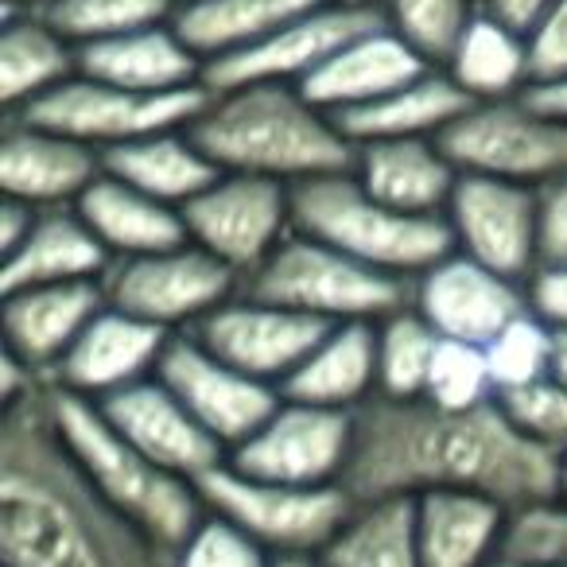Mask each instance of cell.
Returning <instances> with one entry per match:
<instances>
[{
    "instance_id": "49",
    "label": "cell",
    "mask_w": 567,
    "mask_h": 567,
    "mask_svg": "<svg viewBox=\"0 0 567 567\" xmlns=\"http://www.w3.org/2000/svg\"><path fill=\"white\" fill-rule=\"evenodd\" d=\"M551 381L567 385V331L564 327H551V370H548Z\"/></svg>"
},
{
    "instance_id": "43",
    "label": "cell",
    "mask_w": 567,
    "mask_h": 567,
    "mask_svg": "<svg viewBox=\"0 0 567 567\" xmlns=\"http://www.w3.org/2000/svg\"><path fill=\"white\" fill-rule=\"evenodd\" d=\"M528 66H533V86L567 79V0H556L528 32Z\"/></svg>"
},
{
    "instance_id": "54",
    "label": "cell",
    "mask_w": 567,
    "mask_h": 567,
    "mask_svg": "<svg viewBox=\"0 0 567 567\" xmlns=\"http://www.w3.org/2000/svg\"><path fill=\"white\" fill-rule=\"evenodd\" d=\"M331 4H347V9H378L381 0H331Z\"/></svg>"
},
{
    "instance_id": "24",
    "label": "cell",
    "mask_w": 567,
    "mask_h": 567,
    "mask_svg": "<svg viewBox=\"0 0 567 567\" xmlns=\"http://www.w3.org/2000/svg\"><path fill=\"white\" fill-rule=\"evenodd\" d=\"M203 71L206 63L190 51L172 20L79 48V74L144 94L203 86Z\"/></svg>"
},
{
    "instance_id": "53",
    "label": "cell",
    "mask_w": 567,
    "mask_h": 567,
    "mask_svg": "<svg viewBox=\"0 0 567 567\" xmlns=\"http://www.w3.org/2000/svg\"><path fill=\"white\" fill-rule=\"evenodd\" d=\"M494 567H567V564H525V559H497Z\"/></svg>"
},
{
    "instance_id": "12",
    "label": "cell",
    "mask_w": 567,
    "mask_h": 567,
    "mask_svg": "<svg viewBox=\"0 0 567 567\" xmlns=\"http://www.w3.org/2000/svg\"><path fill=\"white\" fill-rule=\"evenodd\" d=\"M455 249L509 280L528 284L544 260L540 187L497 175L463 172L443 210Z\"/></svg>"
},
{
    "instance_id": "9",
    "label": "cell",
    "mask_w": 567,
    "mask_h": 567,
    "mask_svg": "<svg viewBox=\"0 0 567 567\" xmlns=\"http://www.w3.org/2000/svg\"><path fill=\"white\" fill-rule=\"evenodd\" d=\"M105 300L167 334L195 331L210 311L241 292V276L195 241L113 260L102 276Z\"/></svg>"
},
{
    "instance_id": "14",
    "label": "cell",
    "mask_w": 567,
    "mask_h": 567,
    "mask_svg": "<svg viewBox=\"0 0 567 567\" xmlns=\"http://www.w3.org/2000/svg\"><path fill=\"white\" fill-rule=\"evenodd\" d=\"M156 378L195 412V420L226 447V455L249 440L265 424L268 412L280 404V389L237 370L234 362L203 347L190 331L167 339Z\"/></svg>"
},
{
    "instance_id": "6",
    "label": "cell",
    "mask_w": 567,
    "mask_h": 567,
    "mask_svg": "<svg viewBox=\"0 0 567 567\" xmlns=\"http://www.w3.org/2000/svg\"><path fill=\"white\" fill-rule=\"evenodd\" d=\"M241 288L327 327L378 323L412 300V280L362 265L300 229L284 237L280 249Z\"/></svg>"
},
{
    "instance_id": "35",
    "label": "cell",
    "mask_w": 567,
    "mask_h": 567,
    "mask_svg": "<svg viewBox=\"0 0 567 567\" xmlns=\"http://www.w3.org/2000/svg\"><path fill=\"white\" fill-rule=\"evenodd\" d=\"M435 350H440V331L412 308V300L393 316L378 319V396L420 401Z\"/></svg>"
},
{
    "instance_id": "45",
    "label": "cell",
    "mask_w": 567,
    "mask_h": 567,
    "mask_svg": "<svg viewBox=\"0 0 567 567\" xmlns=\"http://www.w3.org/2000/svg\"><path fill=\"white\" fill-rule=\"evenodd\" d=\"M540 221L544 260H567V172L540 187Z\"/></svg>"
},
{
    "instance_id": "2",
    "label": "cell",
    "mask_w": 567,
    "mask_h": 567,
    "mask_svg": "<svg viewBox=\"0 0 567 567\" xmlns=\"http://www.w3.org/2000/svg\"><path fill=\"white\" fill-rule=\"evenodd\" d=\"M48 393L0 409V564L172 567L175 551L117 509L79 466Z\"/></svg>"
},
{
    "instance_id": "26",
    "label": "cell",
    "mask_w": 567,
    "mask_h": 567,
    "mask_svg": "<svg viewBox=\"0 0 567 567\" xmlns=\"http://www.w3.org/2000/svg\"><path fill=\"white\" fill-rule=\"evenodd\" d=\"M110 265V249L97 241L79 206H51L40 210L32 234L9 257H0V296L35 288V284L102 280Z\"/></svg>"
},
{
    "instance_id": "50",
    "label": "cell",
    "mask_w": 567,
    "mask_h": 567,
    "mask_svg": "<svg viewBox=\"0 0 567 567\" xmlns=\"http://www.w3.org/2000/svg\"><path fill=\"white\" fill-rule=\"evenodd\" d=\"M276 567H327L323 556H284Z\"/></svg>"
},
{
    "instance_id": "8",
    "label": "cell",
    "mask_w": 567,
    "mask_h": 567,
    "mask_svg": "<svg viewBox=\"0 0 567 567\" xmlns=\"http://www.w3.org/2000/svg\"><path fill=\"white\" fill-rule=\"evenodd\" d=\"M206 102H210L206 82L190 90H172V94H144V90L110 86V82L74 74L59 90L9 117H24L32 125L74 136L97 152H110L117 144L141 141L164 128H187L206 110Z\"/></svg>"
},
{
    "instance_id": "41",
    "label": "cell",
    "mask_w": 567,
    "mask_h": 567,
    "mask_svg": "<svg viewBox=\"0 0 567 567\" xmlns=\"http://www.w3.org/2000/svg\"><path fill=\"white\" fill-rule=\"evenodd\" d=\"M509 420L551 455H567V385L544 378L497 396Z\"/></svg>"
},
{
    "instance_id": "27",
    "label": "cell",
    "mask_w": 567,
    "mask_h": 567,
    "mask_svg": "<svg viewBox=\"0 0 567 567\" xmlns=\"http://www.w3.org/2000/svg\"><path fill=\"white\" fill-rule=\"evenodd\" d=\"M284 396L319 409L358 412L378 396V323H334L280 385Z\"/></svg>"
},
{
    "instance_id": "36",
    "label": "cell",
    "mask_w": 567,
    "mask_h": 567,
    "mask_svg": "<svg viewBox=\"0 0 567 567\" xmlns=\"http://www.w3.org/2000/svg\"><path fill=\"white\" fill-rule=\"evenodd\" d=\"M378 9L424 63L443 66L474 12L482 9V0H381Z\"/></svg>"
},
{
    "instance_id": "21",
    "label": "cell",
    "mask_w": 567,
    "mask_h": 567,
    "mask_svg": "<svg viewBox=\"0 0 567 567\" xmlns=\"http://www.w3.org/2000/svg\"><path fill=\"white\" fill-rule=\"evenodd\" d=\"M424 71H432V63L416 55L393 28L381 24L358 32L354 40H347L316 74L300 82V90L327 113H350L362 105L378 102V97L393 94L396 86L420 79Z\"/></svg>"
},
{
    "instance_id": "55",
    "label": "cell",
    "mask_w": 567,
    "mask_h": 567,
    "mask_svg": "<svg viewBox=\"0 0 567 567\" xmlns=\"http://www.w3.org/2000/svg\"><path fill=\"white\" fill-rule=\"evenodd\" d=\"M175 4H190V0H175Z\"/></svg>"
},
{
    "instance_id": "18",
    "label": "cell",
    "mask_w": 567,
    "mask_h": 567,
    "mask_svg": "<svg viewBox=\"0 0 567 567\" xmlns=\"http://www.w3.org/2000/svg\"><path fill=\"white\" fill-rule=\"evenodd\" d=\"M167 339L172 334L164 327L144 323V319L128 316L105 300V308L90 319L86 331L74 339V347L55 365L51 385L86 396V401H105L117 389L156 378Z\"/></svg>"
},
{
    "instance_id": "29",
    "label": "cell",
    "mask_w": 567,
    "mask_h": 567,
    "mask_svg": "<svg viewBox=\"0 0 567 567\" xmlns=\"http://www.w3.org/2000/svg\"><path fill=\"white\" fill-rule=\"evenodd\" d=\"M79 74V43H71L43 12L4 9L0 24V105L20 113Z\"/></svg>"
},
{
    "instance_id": "51",
    "label": "cell",
    "mask_w": 567,
    "mask_h": 567,
    "mask_svg": "<svg viewBox=\"0 0 567 567\" xmlns=\"http://www.w3.org/2000/svg\"><path fill=\"white\" fill-rule=\"evenodd\" d=\"M0 4H4V9H20V12H24V9L43 12V9L51 4V0H0Z\"/></svg>"
},
{
    "instance_id": "32",
    "label": "cell",
    "mask_w": 567,
    "mask_h": 567,
    "mask_svg": "<svg viewBox=\"0 0 567 567\" xmlns=\"http://www.w3.org/2000/svg\"><path fill=\"white\" fill-rule=\"evenodd\" d=\"M443 71L458 82L471 102H505L520 97L533 86L528 66V35L509 28L505 20L489 17L486 9L474 12L466 32L458 35L455 51L443 63Z\"/></svg>"
},
{
    "instance_id": "42",
    "label": "cell",
    "mask_w": 567,
    "mask_h": 567,
    "mask_svg": "<svg viewBox=\"0 0 567 567\" xmlns=\"http://www.w3.org/2000/svg\"><path fill=\"white\" fill-rule=\"evenodd\" d=\"M502 559H525V564H567V505L548 502L525 505L509 517L502 544Z\"/></svg>"
},
{
    "instance_id": "22",
    "label": "cell",
    "mask_w": 567,
    "mask_h": 567,
    "mask_svg": "<svg viewBox=\"0 0 567 567\" xmlns=\"http://www.w3.org/2000/svg\"><path fill=\"white\" fill-rule=\"evenodd\" d=\"M105 308L102 280L79 284H35L20 292H4L0 327H4V350L20 354L28 365L51 378L63 354L74 347L86 323Z\"/></svg>"
},
{
    "instance_id": "13",
    "label": "cell",
    "mask_w": 567,
    "mask_h": 567,
    "mask_svg": "<svg viewBox=\"0 0 567 567\" xmlns=\"http://www.w3.org/2000/svg\"><path fill=\"white\" fill-rule=\"evenodd\" d=\"M358 412L319 409L280 393V404L265 416V424L237 443L226 455L237 471L272 482H300V486H327L347 482L350 455H354Z\"/></svg>"
},
{
    "instance_id": "23",
    "label": "cell",
    "mask_w": 567,
    "mask_h": 567,
    "mask_svg": "<svg viewBox=\"0 0 567 567\" xmlns=\"http://www.w3.org/2000/svg\"><path fill=\"white\" fill-rule=\"evenodd\" d=\"M354 175L370 195L396 210L443 218L463 172L435 136H396L354 144Z\"/></svg>"
},
{
    "instance_id": "11",
    "label": "cell",
    "mask_w": 567,
    "mask_h": 567,
    "mask_svg": "<svg viewBox=\"0 0 567 567\" xmlns=\"http://www.w3.org/2000/svg\"><path fill=\"white\" fill-rule=\"evenodd\" d=\"M183 218L190 241L234 268L245 284L296 229L292 183L221 172L203 195L183 206Z\"/></svg>"
},
{
    "instance_id": "37",
    "label": "cell",
    "mask_w": 567,
    "mask_h": 567,
    "mask_svg": "<svg viewBox=\"0 0 567 567\" xmlns=\"http://www.w3.org/2000/svg\"><path fill=\"white\" fill-rule=\"evenodd\" d=\"M175 12H179L175 0H51L43 17L71 43L86 48V43L136 32V28L167 24L175 20Z\"/></svg>"
},
{
    "instance_id": "5",
    "label": "cell",
    "mask_w": 567,
    "mask_h": 567,
    "mask_svg": "<svg viewBox=\"0 0 567 567\" xmlns=\"http://www.w3.org/2000/svg\"><path fill=\"white\" fill-rule=\"evenodd\" d=\"M292 218L300 234L401 280H416L455 249L447 218L404 214L381 203L362 187L354 167L292 183Z\"/></svg>"
},
{
    "instance_id": "34",
    "label": "cell",
    "mask_w": 567,
    "mask_h": 567,
    "mask_svg": "<svg viewBox=\"0 0 567 567\" xmlns=\"http://www.w3.org/2000/svg\"><path fill=\"white\" fill-rule=\"evenodd\" d=\"M319 556L327 567H424L416 540V497L358 502Z\"/></svg>"
},
{
    "instance_id": "3",
    "label": "cell",
    "mask_w": 567,
    "mask_h": 567,
    "mask_svg": "<svg viewBox=\"0 0 567 567\" xmlns=\"http://www.w3.org/2000/svg\"><path fill=\"white\" fill-rule=\"evenodd\" d=\"M190 133L221 172L300 183L354 167V141L342 133L334 113L319 110L288 82L210 90V102L190 121Z\"/></svg>"
},
{
    "instance_id": "40",
    "label": "cell",
    "mask_w": 567,
    "mask_h": 567,
    "mask_svg": "<svg viewBox=\"0 0 567 567\" xmlns=\"http://www.w3.org/2000/svg\"><path fill=\"white\" fill-rule=\"evenodd\" d=\"M280 559L252 540L245 528L226 520L221 513H210L190 528L187 540L175 548L172 567H276Z\"/></svg>"
},
{
    "instance_id": "7",
    "label": "cell",
    "mask_w": 567,
    "mask_h": 567,
    "mask_svg": "<svg viewBox=\"0 0 567 567\" xmlns=\"http://www.w3.org/2000/svg\"><path fill=\"white\" fill-rule=\"evenodd\" d=\"M206 509L221 513L237 528L260 540L276 559L319 556L339 536L354 513V494L342 482L300 486V482H272L218 463L198 478Z\"/></svg>"
},
{
    "instance_id": "38",
    "label": "cell",
    "mask_w": 567,
    "mask_h": 567,
    "mask_svg": "<svg viewBox=\"0 0 567 567\" xmlns=\"http://www.w3.org/2000/svg\"><path fill=\"white\" fill-rule=\"evenodd\" d=\"M482 350H486L489 373H494V389H497V396H502V393H509V389L533 385V381L548 378L551 327L528 308V311H520L509 327H502Z\"/></svg>"
},
{
    "instance_id": "16",
    "label": "cell",
    "mask_w": 567,
    "mask_h": 567,
    "mask_svg": "<svg viewBox=\"0 0 567 567\" xmlns=\"http://www.w3.org/2000/svg\"><path fill=\"white\" fill-rule=\"evenodd\" d=\"M323 331L327 323H319V319L288 311L241 288L218 311H210L190 334L218 358L234 362L237 370L280 389L292 378L296 365L311 354V347L323 339Z\"/></svg>"
},
{
    "instance_id": "46",
    "label": "cell",
    "mask_w": 567,
    "mask_h": 567,
    "mask_svg": "<svg viewBox=\"0 0 567 567\" xmlns=\"http://www.w3.org/2000/svg\"><path fill=\"white\" fill-rule=\"evenodd\" d=\"M35 218H40V206L4 195V203H0V257H9V252L32 234Z\"/></svg>"
},
{
    "instance_id": "19",
    "label": "cell",
    "mask_w": 567,
    "mask_h": 567,
    "mask_svg": "<svg viewBox=\"0 0 567 567\" xmlns=\"http://www.w3.org/2000/svg\"><path fill=\"white\" fill-rule=\"evenodd\" d=\"M105 172L97 148L63 136L55 128L32 125L24 117L4 121L0 136V190L12 198L51 210V206H79V198Z\"/></svg>"
},
{
    "instance_id": "1",
    "label": "cell",
    "mask_w": 567,
    "mask_h": 567,
    "mask_svg": "<svg viewBox=\"0 0 567 567\" xmlns=\"http://www.w3.org/2000/svg\"><path fill=\"white\" fill-rule=\"evenodd\" d=\"M559 458L533 443L502 401L440 409L432 401L373 396L358 409L354 455L342 486L354 502L474 489L509 513L556 497Z\"/></svg>"
},
{
    "instance_id": "48",
    "label": "cell",
    "mask_w": 567,
    "mask_h": 567,
    "mask_svg": "<svg viewBox=\"0 0 567 567\" xmlns=\"http://www.w3.org/2000/svg\"><path fill=\"white\" fill-rule=\"evenodd\" d=\"M525 97L536 105V110L548 113V117L567 121V79L564 82H548V86H528Z\"/></svg>"
},
{
    "instance_id": "10",
    "label": "cell",
    "mask_w": 567,
    "mask_h": 567,
    "mask_svg": "<svg viewBox=\"0 0 567 567\" xmlns=\"http://www.w3.org/2000/svg\"><path fill=\"white\" fill-rule=\"evenodd\" d=\"M458 172L497 175L544 187L567 172V121L548 117L525 94L474 102L440 136Z\"/></svg>"
},
{
    "instance_id": "31",
    "label": "cell",
    "mask_w": 567,
    "mask_h": 567,
    "mask_svg": "<svg viewBox=\"0 0 567 567\" xmlns=\"http://www.w3.org/2000/svg\"><path fill=\"white\" fill-rule=\"evenodd\" d=\"M102 159L110 175L133 183L136 190L159 198V203L179 206V210L221 175V167L195 141L190 125L117 144V148L102 152Z\"/></svg>"
},
{
    "instance_id": "28",
    "label": "cell",
    "mask_w": 567,
    "mask_h": 567,
    "mask_svg": "<svg viewBox=\"0 0 567 567\" xmlns=\"http://www.w3.org/2000/svg\"><path fill=\"white\" fill-rule=\"evenodd\" d=\"M79 214L97 234V241L110 249L113 260L148 257V252L190 241L179 206L159 203L110 172L97 175L94 187L79 198Z\"/></svg>"
},
{
    "instance_id": "15",
    "label": "cell",
    "mask_w": 567,
    "mask_h": 567,
    "mask_svg": "<svg viewBox=\"0 0 567 567\" xmlns=\"http://www.w3.org/2000/svg\"><path fill=\"white\" fill-rule=\"evenodd\" d=\"M381 9H347V4H319V9L296 17L292 24L276 28L260 43L234 51L226 59L206 63L203 82L210 90H234L249 82H288L300 86L308 74H316L334 51L358 32L381 24Z\"/></svg>"
},
{
    "instance_id": "20",
    "label": "cell",
    "mask_w": 567,
    "mask_h": 567,
    "mask_svg": "<svg viewBox=\"0 0 567 567\" xmlns=\"http://www.w3.org/2000/svg\"><path fill=\"white\" fill-rule=\"evenodd\" d=\"M102 412L159 466L179 478L198 482L206 471L226 463V447L195 420V412L172 393L159 378H144L110 393Z\"/></svg>"
},
{
    "instance_id": "44",
    "label": "cell",
    "mask_w": 567,
    "mask_h": 567,
    "mask_svg": "<svg viewBox=\"0 0 567 567\" xmlns=\"http://www.w3.org/2000/svg\"><path fill=\"white\" fill-rule=\"evenodd\" d=\"M525 288H528V308L548 327H564L567 331V260H544L528 276Z\"/></svg>"
},
{
    "instance_id": "30",
    "label": "cell",
    "mask_w": 567,
    "mask_h": 567,
    "mask_svg": "<svg viewBox=\"0 0 567 567\" xmlns=\"http://www.w3.org/2000/svg\"><path fill=\"white\" fill-rule=\"evenodd\" d=\"M471 105L474 102L458 90V82L443 66H432L420 79L396 86L393 94L378 97L362 110L339 113L334 121L354 144L396 141V136H435L440 141Z\"/></svg>"
},
{
    "instance_id": "4",
    "label": "cell",
    "mask_w": 567,
    "mask_h": 567,
    "mask_svg": "<svg viewBox=\"0 0 567 567\" xmlns=\"http://www.w3.org/2000/svg\"><path fill=\"white\" fill-rule=\"evenodd\" d=\"M51 416L59 435L66 440L71 455L90 474L97 489L110 497L117 509L141 520L164 548H179L190 528L206 517V502L198 494V482L179 478L152 455H144L117 424L102 412L97 401L74 396L66 389L51 385L48 393Z\"/></svg>"
},
{
    "instance_id": "25",
    "label": "cell",
    "mask_w": 567,
    "mask_h": 567,
    "mask_svg": "<svg viewBox=\"0 0 567 567\" xmlns=\"http://www.w3.org/2000/svg\"><path fill=\"white\" fill-rule=\"evenodd\" d=\"M513 513L474 489H427L416 497L424 567H494Z\"/></svg>"
},
{
    "instance_id": "17",
    "label": "cell",
    "mask_w": 567,
    "mask_h": 567,
    "mask_svg": "<svg viewBox=\"0 0 567 567\" xmlns=\"http://www.w3.org/2000/svg\"><path fill=\"white\" fill-rule=\"evenodd\" d=\"M412 308L440 331V339L486 347L502 327L528 311V288L451 249L412 280Z\"/></svg>"
},
{
    "instance_id": "39",
    "label": "cell",
    "mask_w": 567,
    "mask_h": 567,
    "mask_svg": "<svg viewBox=\"0 0 567 567\" xmlns=\"http://www.w3.org/2000/svg\"><path fill=\"white\" fill-rule=\"evenodd\" d=\"M424 401L440 404V409H458V412L497 401L494 373H489L486 350L474 347V342L440 339L432 373H427Z\"/></svg>"
},
{
    "instance_id": "52",
    "label": "cell",
    "mask_w": 567,
    "mask_h": 567,
    "mask_svg": "<svg viewBox=\"0 0 567 567\" xmlns=\"http://www.w3.org/2000/svg\"><path fill=\"white\" fill-rule=\"evenodd\" d=\"M556 502L567 505V455H559V478H556Z\"/></svg>"
},
{
    "instance_id": "47",
    "label": "cell",
    "mask_w": 567,
    "mask_h": 567,
    "mask_svg": "<svg viewBox=\"0 0 567 567\" xmlns=\"http://www.w3.org/2000/svg\"><path fill=\"white\" fill-rule=\"evenodd\" d=\"M556 0H482V9L489 12V17L505 20L509 28H517V32H533L536 24H540V17L551 9Z\"/></svg>"
},
{
    "instance_id": "33",
    "label": "cell",
    "mask_w": 567,
    "mask_h": 567,
    "mask_svg": "<svg viewBox=\"0 0 567 567\" xmlns=\"http://www.w3.org/2000/svg\"><path fill=\"white\" fill-rule=\"evenodd\" d=\"M319 4L327 0H190V4H179L172 24L203 63H214V59L252 48L276 28L292 24L296 17Z\"/></svg>"
}]
</instances>
